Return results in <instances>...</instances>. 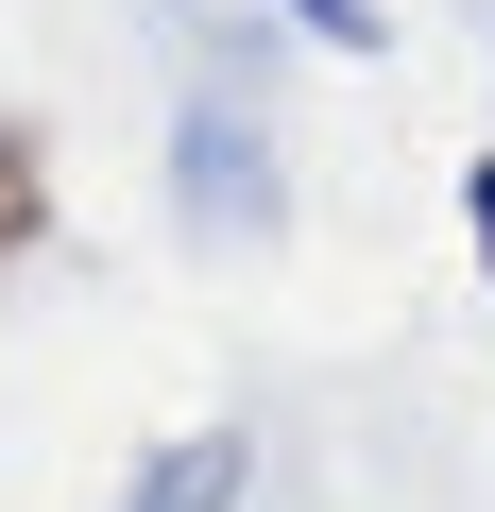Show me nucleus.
Returning <instances> with one entry per match:
<instances>
[{
    "mask_svg": "<svg viewBox=\"0 0 495 512\" xmlns=\"http://www.w3.org/2000/svg\"><path fill=\"white\" fill-rule=\"evenodd\" d=\"M291 18H308L325 52H376V0H291Z\"/></svg>",
    "mask_w": 495,
    "mask_h": 512,
    "instance_id": "nucleus-4",
    "label": "nucleus"
},
{
    "mask_svg": "<svg viewBox=\"0 0 495 512\" xmlns=\"http://www.w3.org/2000/svg\"><path fill=\"white\" fill-rule=\"evenodd\" d=\"M461 222H478V256H495V154H478V171H461Z\"/></svg>",
    "mask_w": 495,
    "mask_h": 512,
    "instance_id": "nucleus-5",
    "label": "nucleus"
},
{
    "mask_svg": "<svg viewBox=\"0 0 495 512\" xmlns=\"http://www.w3.org/2000/svg\"><path fill=\"white\" fill-rule=\"evenodd\" d=\"M222 495H239V444H222V427H205V444H171V461L137 478V512H222Z\"/></svg>",
    "mask_w": 495,
    "mask_h": 512,
    "instance_id": "nucleus-2",
    "label": "nucleus"
},
{
    "mask_svg": "<svg viewBox=\"0 0 495 512\" xmlns=\"http://www.w3.org/2000/svg\"><path fill=\"white\" fill-rule=\"evenodd\" d=\"M35 222H52V154L35 120H0V256H35Z\"/></svg>",
    "mask_w": 495,
    "mask_h": 512,
    "instance_id": "nucleus-3",
    "label": "nucleus"
},
{
    "mask_svg": "<svg viewBox=\"0 0 495 512\" xmlns=\"http://www.w3.org/2000/svg\"><path fill=\"white\" fill-rule=\"evenodd\" d=\"M188 205H205V222H274V171H239V120H222V103L188 120Z\"/></svg>",
    "mask_w": 495,
    "mask_h": 512,
    "instance_id": "nucleus-1",
    "label": "nucleus"
}]
</instances>
